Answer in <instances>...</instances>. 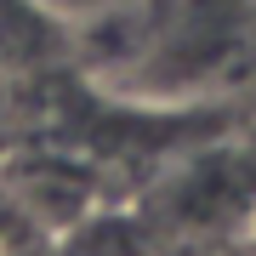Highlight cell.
Returning a JSON list of instances; mask_svg holds the SVG:
<instances>
[{
	"mask_svg": "<svg viewBox=\"0 0 256 256\" xmlns=\"http://www.w3.org/2000/svg\"><path fill=\"white\" fill-rule=\"evenodd\" d=\"M28 6H40L46 18H63V23H92L102 12H114L120 0H28Z\"/></svg>",
	"mask_w": 256,
	"mask_h": 256,
	"instance_id": "obj_1",
	"label": "cell"
}]
</instances>
